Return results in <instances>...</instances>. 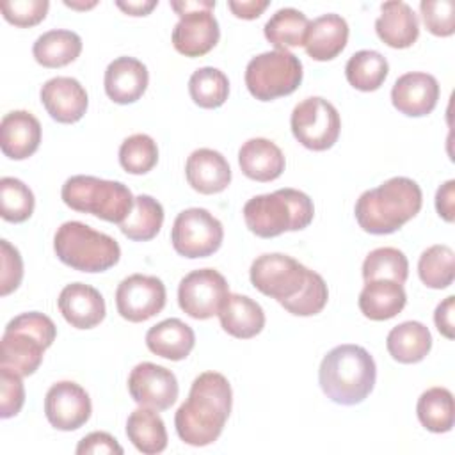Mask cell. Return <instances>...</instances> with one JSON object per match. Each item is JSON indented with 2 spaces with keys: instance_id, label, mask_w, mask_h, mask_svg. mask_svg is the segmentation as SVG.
<instances>
[{
  "instance_id": "f35d334b",
  "label": "cell",
  "mask_w": 455,
  "mask_h": 455,
  "mask_svg": "<svg viewBox=\"0 0 455 455\" xmlns=\"http://www.w3.org/2000/svg\"><path fill=\"white\" fill-rule=\"evenodd\" d=\"M36 199L32 190L18 178L0 180V215L7 222H25L34 213Z\"/></svg>"
},
{
  "instance_id": "4fadbf2b",
  "label": "cell",
  "mask_w": 455,
  "mask_h": 455,
  "mask_svg": "<svg viewBox=\"0 0 455 455\" xmlns=\"http://www.w3.org/2000/svg\"><path fill=\"white\" fill-rule=\"evenodd\" d=\"M165 284L156 275L132 274L116 290L117 313L133 323L146 322L158 315L165 306Z\"/></svg>"
},
{
  "instance_id": "b9f144b4",
  "label": "cell",
  "mask_w": 455,
  "mask_h": 455,
  "mask_svg": "<svg viewBox=\"0 0 455 455\" xmlns=\"http://www.w3.org/2000/svg\"><path fill=\"white\" fill-rule=\"evenodd\" d=\"M421 18L427 30L439 37L455 32V4L453 0H421Z\"/></svg>"
},
{
  "instance_id": "83f0119b",
  "label": "cell",
  "mask_w": 455,
  "mask_h": 455,
  "mask_svg": "<svg viewBox=\"0 0 455 455\" xmlns=\"http://www.w3.org/2000/svg\"><path fill=\"white\" fill-rule=\"evenodd\" d=\"M146 345L155 355L181 361L192 352L196 334L192 327L180 318H167L146 332Z\"/></svg>"
},
{
  "instance_id": "5b68a950",
  "label": "cell",
  "mask_w": 455,
  "mask_h": 455,
  "mask_svg": "<svg viewBox=\"0 0 455 455\" xmlns=\"http://www.w3.org/2000/svg\"><path fill=\"white\" fill-rule=\"evenodd\" d=\"M53 320L39 311L14 316L4 329L0 341V366L21 377L32 375L43 363V354L55 341Z\"/></svg>"
},
{
  "instance_id": "8fae6325",
  "label": "cell",
  "mask_w": 455,
  "mask_h": 455,
  "mask_svg": "<svg viewBox=\"0 0 455 455\" xmlns=\"http://www.w3.org/2000/svg\"><path fill=\"white\" fill-rule=\"evenodd\" d=\"M224 228L217 217L204 208H187L174 219L171 242L174 251L185 258H206L219 251Z\"/></svg>"
},
{
  "instance_id": "603a6c76",
  "label": "cell",
  "mask_w": 455,
  "mask_h": 455,
  "mask_svg": "<svg viewBox=\"0 0 455 455\" xmlns=\"http://www.w3.org/2000/svg\"><path fill=\"white\" fill-rule=\"evenodd\" d=\"M348 41V23L343 16L327 12L309 21L304 39L306 53L315 60H332Z\"/></svg>"
},
{
  "instance_id": "d6986e66",
  "label": "cell",
  "mask_w": 455,
  "mask_h": 455,
  "mask_svg": "<svg viewBox=\"0 0 455 455\" xmlns=\"http://www.w3.org/2000/svg\"><path fill=\"white\" fill-rule=\"evenodd\" d=\"M57 306L75 329H92L103 322L107 313L101 293L85 283L66 284L59 293Z\"/></svg>"
},
{
  "instance_id": "7402d4cb",
  "label": "cell",
  "mask_w": 455,
  "mask_h": 455,
  "mask_svg": "<svg viewBox=\"0 0 455 455\" xmlns=\"http://www.w3.org/2000/svg\"><path fill=\"white\" fill-rule=\"evenodd\" d=\"M188 185L199 194H219L231 183V167L222 153L199 148L192 151L185 164Z\"/></svg>"
},
{
  "instance_id": "7a4b0ae2",
  "label": "cell",
  "mask_w": 455,
  "mask_h": 455,
  "mask_svg": "<svg viewBox=\"0 0 455 455\" xmlns=\"http://www.w3.org/2000/svg\"><path fill=\"white\" fill-rule=\"evenodd\" d=\"M423 204L419 185L405 176H395L364 190L355 201V220L371 235H389L418 215Z\"/></svg>"
},
{
  "instance_id": "484cf974",
  "label": "cell",
  "mask_w": 455,
  "mask_h": 455,
  "mask_svg": "<svg viewBox=\"0 0 455 455\" xmlns=\"http://www.w3.org/2000/svg\"><path fill=\"white\" fill-rule=\"evenodd\" d=\"M219 320L222 329L238 339H251L265 327L263 307L247 295L229 293L224 300Z\"/></svg>"
},
{
  "instance_id": "d4e9b609",
  "label": "cell",
  "mask_w": 455,
  "mask_h": 455,
  "mask_svg": "<svg viewBox=\"0 0 455 455\" xmlns=\"http://www.w3.org/2000/svg\"><path fill=\"white\" fill-rule=\"evenodd\" d=\"M238 165L242 172L254 181H274L284 171V155L281 148L263 137L249 139L238 149Z\"/></svg>"
},
{
  "instance_id": "ac0fdd59",
  "label": "cell",
  "mask_w": 455,
  "mask_h": 455,
  "mask_svg": "<svg viewBox=\"0 0 455 455\" xmlns=\"http://www.w3.org/2000/svg\"><path fill=\"white\" fill-rule=\"evenodd\" d=\"M41 103L57 123L71 124L84 117L89 98L85 89L76 78L53 76L41 87Z\"/></svg>"
},
{
  "instance_id": "836d02e7",
  "label": "cell",
  "mask_w": 455,
  "mask_h": 455,
  "mask_svg": "<svg viewBox=\"0 0 455 455\" xmlns=\"http://www.w3.org/2000/svg\"><path fill=\"white\" fill-rule=\"evenodd\" d=\"M419 423L435 434H444L453 428L455 407L450 389L435 386L421 393L416 405Z\"/></svg>"
},
{
  "instance_id": "74e56055",
  "label": "cell",
  "mask_w": 455,
  "mask_h": 455,
  "mask_svg": "<svg viewBox=\"0 0 455 455\" xmlns=\"http://www.w3.org/2000/svg\"><path fill=\"white\" fill-rule=\"evenodd\" d=\"M409 261L407 256L395 247L373 249L363 261L364 283L375 279H391L400 284L407 281Z\"/></svg>"
},
{
  "instance_id": "2e32d148",
  "label": "cell",
  "mask_w": 455,
  "mask_h": 455,
  "mask_svg": "<svg viewBox=\"0 0 455 455\" xmlns=\"http://www.w3.org/2000/svg\"><path fill=\"white\" fill-rule=\"evenodd\" d=\"M213 9H199L180 14L172 28V44L185 57H201L215 48L220 37L219 21Z\"/></svg>"
},
{
  "instance_id": "44dd1931",
  "label": "cell",
  "mask_w": 455,
  "mask_h": 455,
  "mask_svg": "<svg viewBox=\"0 0 455 455\" xmlns=\"http://www.w3.org/2000/svg\"><path fill=\"white\" fill-rule=\"evenodd\" d=\"M41 142V123L27 110H12L0 121V148L11 160L32 156Z\"/></svg>"
},
{
  "instance_id": "e0dca14e",
  "label": "cell",
  "mask_w": 455,
  "mask_h": 455,
  "mask_svg": "<svg viewBox=\"0 0 455 455\" xmlns=\"http://www.w3.org/2000/svg\"><path fill=\"white\" fill-rule=\"evenodd\" d=\"M439 100V82L434 75L411 71L396 78L391 89L393 107L409 116L421 117L430 114Z\"/></svg>"
},
{
  "instance_id": "5bb4252c",
  "label": "cell",
  "mask_w": 455,
  "mask_h": 455,
  "mask_svg": "<svg viewBox=\"0 0 455 455\" xmlns=\"http://www.w3.org/2000/svg\"><path fill=\"white\" fill-rule=\"evenodd\" d=\"M128 391L139 405L155 411H165L178 400L180 386L176 375L171 370L144 361L130 371Z\"/></svg>"
},
{
  "instance_id": "d590c367",
  "label": "cell",
  "mask_w": 455,
  "mask_h": 455,
  "mask_svg": "<svg viewBox=\"0 0 455 455\" xmlns=\"http://www.w3.org/2000/svg\"><path fill=\"white\" fill-rule=\"evenodd\" d=\"M188 92L201 108H219L229 94V80L224 71L204 66L196 69L188 78Z\"/></svg>"
},
{
  "instance_id": "bcb514c9",
  "label": "cell",
  "mask_w": 455,
  "mask_h": 455,
  "mask_svg": "<svg viewBox=\"0 0 455 455\" xmlns=\"http://www.w3.org/2000/svg\"><path fill=\"white\" fill-rule=\"evenodd\" d=\"M78 455H89V453H116V455H123V448L117 443L116 437H112L107 432H91L87 434L75 450Z\"/></svg>"
},
{
  "instance_id": "60d3db41",
  "label": "cell",
  "mask_w": 455,
  "mask_h": 455,
  "mask_svg": "<svg viewBox=\"0 0 455 455\" xmlns=\"http://www.w3.org/2000/svg\"><path fill=\"white\" fill-rule=\"evenodd\" d=\"M327 299H329V290H327L323 277L316 272H311L309 281L304 286V290L295 299L286 300L281 306L291 315L313 316L325 307Z\"/></svg>"
},
{
  "instance_id": "6da1fadb",
  "label": "cell",
  "mask_w": 455,
  "mask_h": 455,
  "mask_svg": "<svg viewBox=\"0 0 455 455\" xmlns=\"http://www.w3.org/2000/svg\"><path fill=\"white\" fill-rule=\"evenodd\" d=\"M233 391L229 380L219 371L197 375L188 398L174 414L180 439L190 446H208L219 439L229 418Z\"/></svg>"
},
{
  "instance_id": "f1b7e54d",
  "label": "cell",
  "mask_w": 455,
  "mask_h": 455,
  "mask_svg": "<svg viewBox=\"0 0 455 455\" xmlns=\"http://www.w3.org/2000/svg\"><path fill=\"white\" fill-rule=\"evenodd\" d=\"M389 355L403 364H414L427 357L432 348L428 327L416 320H407L393 327L386 338Z\"/></svg>"
},
{
  "instance_id": "ba28073f",
  "label": "cell",
  "mask_w": 455,
  "mask_h": 455,
  "mask_svg": "<svg viewBox=\"0 0 455 455\" xmlns=\"http://www.w3.org/2000/svg\"><path fill=\"white\" fill-rule=\"evenodd\" d=\"M302 82V62L288 50L263 52L245 68L247 91L259 101H272L297 91Z\"/></svg>"
},
{
  "instance_id": "277c9868",
  "label": "cell",
  "mask_w": 455,
  "mask_h": 455,
  "mask_svg": "<svg viewBox=\"0 0 455 455\" xmlns=\"http://www.w3.org/2000/svg\"><path fill=\"white\" fill-rule=\"evenodd\" d=\"M243 220L251 233L259 238H274L284 231L307 228L315 215L313 201L297 188H279L270 194L251 197L243 204Z\"/></svg>"
},
{
  "instance_id": "7c38bea8",
  "label": "cell",
  "mask_w": 455,
  "mask_h": 455,
  "mask_svg": "<svg viewBox=\"0 0 455 455\" xmlns=\"http://www.w3.org/2000/svg\"><path fill=\"white\" fill-rule=\"evenodd\" d=\"M228 295V281L215 268L192 270L178 286V304L181 311L196 320H206L219 315Z\"/></svg>"
},
{
  "instance_id": "681fc988",
  "label": "cell",
  "mask_w": 455,
  "mask_h": 455,
  "mask_svg": "<svg viewBox=\"0 0 455 455\" xmlns=\"http://www.w3.org/2000/svg\"><path fill=\"white\" fill-rule=\"evenodd\" d=\"M270 5L268 0H229L228 7L236 18L242 20H256L267 7Z\"/></svg>"
},
{
  "instance_id": "c3c4849f",
  "label": "cell",
  "mask_w": 455,
  "mask_h": 455,
  "mask_svg": "<svg viewBox=\"0 0 455 455\" xmlns=\"http://www.w3.org/2000/svg\"><path fill=\"white\" fill-rule=\"evenodd\" d=\"M453 208H455V180H448L437 188L435 194V210L439 217H443L446 222H453Z\"/></svg>"
},
{
  "instance_id": "f5cc1de1",
  "label": "cell",
  "mask_w": 455,
  "mask_h": 455,
  "mask_svg": "<svg viewBox=\"0 0 455 455\" xmlns=\"http://www.w3.org/2000/svg\"><path fill=\"white\" fill-rule=\"evenodd\" d=\"M64 5H68V7H73V9H89V7H94L96 5V2H91V4H75V2H64Z\"/></svg>"
},
{
  "instance_id": "ee69618b",
  "label": "cell",
  "mask_w": 455,
  "mask_h": 455,
  "mask_svg": "<svg viewBox=\"0 0 455 455\" xmlns=\"http://www.w3.org/2000/svg\"><path fill=\"white\" fill-rule=\"evenodd\" d=\"M25 403V387L21 375L0 366V416L4 419L16 416Z\"/></svg>"
},
{
  "instance_id": "f6af8a7d",
  "label": "cell",
  "mask_w": 455,
  "mask_h": 455,
  "mask_svg": "<svg viewBox=\"0 0 455 455\" xmlns=\"http://www.w3.org/2000/svg\"><path fill=\"white\" fill-rule=\"evenodd\" d=\"M23 279V259L20 251L5 238L0 240V295L12 293Z\"/></svg>"
},
{
  "instance_id": "4dcf8cb0",
  "label": "cell",
  "mask_w": 455,
  "mask_h": 455,
  "mask_svg": "<svg viewBox=\"0 0 455 455\" xmlns=\"http://www.w3.org/2000/svg\"><path fill=\"white\" fill-rule=\"evenodd\" d=\"M126 435L132 444L146 455L162 453L167 448V430L155 409L139 407L126 419Z\"/></svg>"
},
{
  "instance_id": "9a60e30c",
  "label": "cell",
  "mask_w": 455,
  "mask_h": 455,
  "mask_svg": "<svg viewBox=\"0 0 455 455\" xmlns=\"http://www.w3.org/2000/svg\"><path fill=\"white\" fill-rule=\"evenodd\" d=\"M92 412L87 391L71 380L55 382L44 396V414L48 423L64 432L84 427Z\"/></svg>"
},
{
  "instance_id": "4316f807",
  "label": "cell",
  "mask_w": 455,
  "mask_h": 455,
  "mask_svg": "<svg viewBox=\"0 0 455 455\" xmlns=\"http://www.w3.org/2000/svg\"><path fill=\"white\" fill-rule=\"evenodd\" d=\"M405 302L407 295L403 286L391 279L368 281L357 300L361 313L375 322L396 316L405 307Z\"/></svg>"
},
{
  "instance_id": "f907efd6",
  "label": "cell",
  "mask_w": 455,
  "mask_h": 455,
  "mask_svg": "<svg viewBox=\"0 0 455 455\" xmlns=\"http://www.w3.org/2000/svg\"><path fill=\"white\" fill-rule=\"evenodd\" d=\"M116 5L124 11L126 14L130 16H146L149 14L156 5L158 2L156 0H139V2H116Z\"/></svg>"
},
{
  "instance_id": "1f68e13d",
  "label": "cell",
  "mask_w": 455,
  "mask_h": 455,
  "mask_svg": "<svg viewBox=\"0 0 455 455\" xmlns=\"http://www.w3.org/2000/svg\"><path fill=\"white\" fill-rule=\"evenodd\" d=\"M309 20L307 16L293 7H283L275 11L265 23L263 32L267 41L275 50H288L295 46H304Z\"/></svg>"
},
{
  "instance_id": "30bf717a",
  "label": "cell",
  "mask_w": 455,
  "mask_h": 455,
  "mask_svg": "<svg viewBox=\"0 0 455 455\" xmlns=\"http://www.w3.org/2000/svg\"><path fill=\"white\" fill-rule=\"evenodd\" d=\"M290 126L293 137L304 148L325 151L336 144L341 130V119L331 101L320 96H311L295 105Z\"/></svg>"
},
{
  "instance_id": "7dc6e473",
  "label": "cell",
  "mask_w": 455,
  "mask_h": 455,
  "mask_svg": "<svg viewBox=\"0 0 455 455\" xmlns=\"http://www.w3.org/2000/svg\"><path fill=\"white\" fill-rule=\"evenodd\" d=\"M453 309H455V297L450 295L443 302L437 304L435 313H434V322H435L437 331L448 339H453V336H455L453 334Z\"/></svg>"
},
{
  "instance_id": "7bdbcfd3",
  "label": "cell",
  "mask_w": 455,
  "mask_h": 455,
  "mask_svg": "<svg viewBox=\"0 0 455 455\" xmlns=\"http://www.w3.org/2000/svg\"><path fill=\"white\" fill-rule=\"evenodd\" d=\"M48 0H7L0 4L4 18L16 27H34L46 18Z\"/></svg>"
},
{
  "instance_id": "8d00e7d4",
  "label": "cell",
  "mask_w": 455,
  "mask_h": 455,
  "mask_svg": "<svg viewBox=\"0 0 455 455\" xmlns=\"http://www.w3.org/2000/svg\"><path fill=\"white\" fill-rule=\"evenodd\" d=\"M453 259V249L444 243L425 249L418 259V274L421 283L432 290L448 288L455 277Z\"/></svg>"
},
{
  "instance_id": "cb8c5ba5",
  "label": "cell",
  "mask_w": 455,
  "mask_h": 455,
  "mask_svg": "<svg viewBox=\"0 0 455 455\" xmlns=\"http://www.w3.org/2000/svg\"><path fill=\"white\" fill-rule=\"evenodd\" d=\"M375 32L391 48H409L419 36V21L412 7L402 0L384 2L375 20Z\"/></svg>"
},
{
  "instance_id": "52a82bcc",
  "label": "cell",
  "mask_w": 455,
  "mask_h": 455,
  "mask_svg": "<svg viewBox=\"0 0 455 455\" xmlns=\"http://www.w3.org/2000/svg\"><path fill=\"white\" fill-rule=\"evenodd\" d=\"M60 197L75 212L91 213L101 220L121 224L133 208L132 190L112 180L76 174L64 181Z\"/></svg>"
},
{
  "instance_id": "9c48e42d",
  "label": "cell",
  "mask_w": 455,
  "mask_h": 455,
  "mask_svg": "<svg viewBox=\"0 0 455 455\" xmlns=\"http://www.w3.org/2000/svg\"><path fill=\"white\" fill-rule=\"evenodd\" d=\"M313 270L288 254L268 252L258 256L249 270L252 286L279 304L295 299L309 281Z\"/></svg>"
},
{
  "instance_id": "3957f363",
  "label": "cell",
  "mask_w": 455,
  "mask_h": 455,
  "mask_svg": "<svg viewBox=\"0 0 455 455\" xmlns=\"http://www.w3.org/2000/svg\"><path fill=\"white\" fill-rule=\"evenodd\" d=\"M375 380V361L361 345H338L320 363V387L329 400L339 405L361 403L373 391Z\"/></svg>"
},
{
  "instance_id": "e575fe53",
  "label": "cell",
  "mask_w": 455,
  "mask_h": 455,
  "mask_svg": "<svg viewBox=\"0 0 455 455\" xmlns=\"http://www.w3.org/2000/svg\"><path fill=\"white\" fill-rule=\"evenodd\" d=\"M389 73L386 57L375 50L355 52L345 66V76L357 91H377Z\"/></svg>"
},
{
  "instance_id": "ffe728a7",
  "label": "cell",
  "mask_w": 455,
  "mask_h": 455,
  "mask_svg": "<svg viewBox=\"0 0 455 455\" xmlns=\"http://www.w3.org/2000/svg\"><path fill=\"white\" fill-rule=\"evenodd\" d=\"M149 73L146 64L135 57H117L105 69V92L119 105L135 103L148 89Z\"/></svg>"
},
{
  "instance_id": "ab89813d",
  "label": "cell",
  "mask_w": 455,
  "mask_h": 455,
  "mask_svg": "<svg viewBox=\"0 0 455 455\" xmlns=\"http://www.w3.org/2000/svg\"><path fill=\"white\" fill-rule=\"evenodd\" d=\"M158 162V146L146 133H133L119 146V164L130 174H146Z\"/></svg>"
},
{
  "instance_id": "8992f818",
  "label": "cell",
  "mask_w": 455,
  "mask_h": 455,
  "mask_svg": "<svg viewBox=\"0 0 455 455\" xmlns=\"http://www.w3.org/2000/svg\"><path fill=\"white\" fill-rule=\"evenodd\" d=\"M53 249L64 265L91 274L112 268L121 258V247L112 236L78 220H68L57 228Z\"/></svg>"
},
{
  "instance_id": "f546056e",
  "label": "cell",
  "mask_w": 455,
  "mask_h": 455,
  "mask_svg": "<svg viewBox=\"0 0 455 455\" xmlns=\"http://www.w3.org/2000/svg\"><path fill=\"white\" fill-rule=\"evenodd\" d=\"M82 52V39L76 32L53 28L41 34L32 46L37 64L43 68H62L76 60Z\"/></svg>"
},
{
  "instance_id": "816d5d0a",
  "label": "cell",
  "mask_w": 455,
  "mask_h": 455,
  "mask_svg": "<svg viewBox=\"0 0 455 455\" xmlns=\"http://www.w3.org/2000/svg\"><path fill=\"white\" fill-rule=\"evenodd\" d=\"M171 7L180 14L188 12V11H199V9H213L215 2L213 0H180V2H171Z\"/></svg>"
},
{
  "instance_id": "d6a6232c",
  "label": "cell",
  "mask_w": 455,
  "mask_h": 455,
  "mask_svg": "<svg viewBox=\"0 0 455 455\" xmlns=\"http://www.w3.org/2000/svg\"><path fill=\"white\" fill-rule=\"evenodd\" d=\"M164 224V208L162 204L146 194H140L133 201V208L128 217L119 224V229L124 236L133 242H148L155 238Z\"/></svg>"
}]
</instances>
